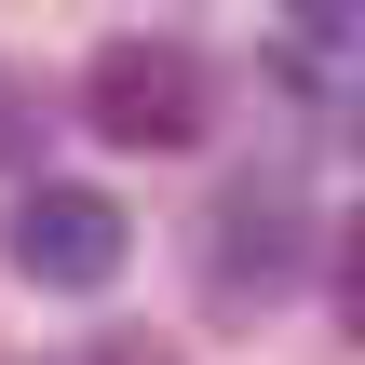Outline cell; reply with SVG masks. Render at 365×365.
Returning a JSON list of instances; mask_svg holds the SVG:
<instances>
[{"instance_id": "1", "label": "cell", "mask_w": 365, "mask_h": 365, "mask_svg": "<svg viewBox=\"0 0 365 365\" xmlns=\"http://www.w3.org/2000/svg\"><path fill=\"white\" fill-rule=\"evenodd\" d=\"M203 108H217V81H203V54H190L176 27H108V41L81 54V122H95L108 149H190Z\"/></svg>"}, {"instance_id": "2", "label": "cell", "mask_w": 365, "mask_h": 365, "mask_svg": "<svg viewBox=\"0 0 365 365\" xmlns=\"http://www.w3.org/2000/svg\"><path fill=\"white\" fill-rule=\"evenodd\" d=\"M122 257H135V217H122L108 190L41 176V190L14 203V271H27L41 298H95V284H122Z\"/></svg>"}, {"instance_id": "3", "label": "cell", "mask_w": 365, "mask_h": 365, "mask_svg": "<svg viewBox=\"0 0 365 365\" xmlns=\"http://www.w3.org/2000/svg\"><path fill=\"white\" fill-rule=\"evenodd\" d=\"M244 271H257V284L298 271V176H244V190L217 203V284L244 298Z\"/></svg>"}, {"instance_id": "4", "label": "cell", "mask_w": 365, "mask_h": 365, "mask_svg": "<svg viewBox=\"0 0 365 365\" xmlns=\"http://www.w3.org/2000/svg\"><path fill=\"white\" fill-rule=\"evenodd\" d=\"M0 163H41V81L0 54Z\"/></svg>"}, {"instance_id": "5", "label": "cell", "mask_w": 365, "mask_h": 365, "mask_svg": "<svg viewBox=\"0 0 365 365\" xmlns=\"http://www.w3.org/2000/svg\"><path fill=\"white\" fill-rule=\"evenodd\" d=\"M95 365H176L163 339H95Z\"/></svg>"}]
</instances>
